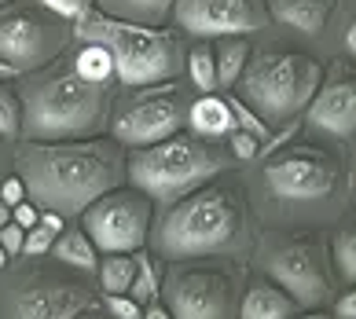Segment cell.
<instances>
[{
	"label": "cell",
	"mask_w": 356,
	"mask_h": 319,
	"mask_svg": "<svg viewBox=\"0 0 356 319\" xmlns=\"http://www.w3.org/2000/svg\"><path fill=\"white\" fill-rule=\"evenodd\" d=\"M22 129V103H19V92L0 81V136L15 140Z\"/></svg>",
	"instance_id": "obj_27"
},
{
	"label": "cell",
	"mask_w": 356,
	"mask_h": 319,
	"mask_svg": "<svg viewBox=\"0 0 356 319\" xmlns=\"http://www.w3.org/2000/svg\"><path fill=\"white\" fill-rule=\"evenodd\" d=\"M74 41H96L107 48L114 59V81L122 88L177 81L184 74V56H188V44L177 30L111 19L96 8L74 22Z\"/></svg>",
	"instance_id": "obj_6"
},
{
	"label": "cell",
	"mask_w": 356,
	"mask_h": 319,
	"mask_svg": "<svg viewBox=\"0 0 356 319\" xmlns=\"http://www.w3.org/2000/svg\"><path fill=\"white\" fill-rule=\"evenodd\" d=\"M136 275L133 254H99L96 264V286L103 294H129V283Z\"/></svg>",
	"instance_id": "obj_23"
},
{
	"label": "cell",
	"mask_w": 356,
	"mask_h": 319,
	"mask_svg": "<svg viewBox=\"0 0 356 319\" xmlns=\"http://www.w3.org/2000/svg\"><path fill=\"white\" fill-rule=\"evenodd\" d=\"M184 129L195 132V136H202V140L220 143V140L235 129V117H232L228 99L217 96V92H202V96H195V99L188 103V117H184Z\"/></svg>",
	"instance_id": "obj_18"
},
{
	"label": "cell",
	"mask_w": 356,
	"mask_h": 319,
	"mask_svg": "<svg viewBox=\"0 0 356 319\" xmlns=\"http://www.w3.org/2000/svg\"><path fill=\"white\" fill-rule=\"evenodd\" d=\"M254 213L243 177H224L199 183L177 202L162 206V217L151 224L147 246L162 261L184 257H232L250 264L254 254Z\"/></svg>",
	"instance_id": "obj_2"
},
{
	"label": "cell",
	"mask_w": 356,
	"mask_h": 319,
	"mask_svg": "<svg viewBox=\"0 0 356 319\" xmlns=\"http://www.w3.org/2000/svg\"><path fill=\"white\" fill-rule=\"evenodd\" d=\"M70 66L85 81H114V59L111 51L96 41H77V48H67Z\"/></svg>",
	"instance_id": "obj_22"
},
{
	"label": "cell",
	"mask_w": 356,
	"mask_h": 319,
	"mask_svg": "<svg viewBox=\"0 0 356 319\" xmlns=\"http://www.w3.org/2000/svg\"><path fill=\"white\" fill-rule=\"evenodd\" d=\"M265 4H268V19L275 26L305 33V37H320L334 11V0H265Z\"/></svg>",
	"instance_id": "obj_17"
},
{
	"label": "cell",
	"mask_w": 356,
	"mask_h": 319,
	"mask_svg": "<svg viewBox=\"0 0 356 319\" xmlns=\"http://www.w3.org/2000/svg\"><path fill=\"white\" fill-rule=\"evenodd\" d=\"M246 59H250V41H246V37H217V44H213L217 88L228 92L235 81H239Z\"/></svg>",
	"instance_id": "obj_21"
},
{
	"label": "cell",
	"mask_w": 356,
	"mask_h": 319,
	"mask_svg": "<svg viewBox=\"0 0 356 319\" xmlns=\"http://www.w3.org/2000/svg\"><path fill=\"white\" fill-rule=\"evenodd\" d=\"M305 125L334 143H349L356 132V77L346 63L323 70L320 88L312 92L305 111Z\"/></svg>",
	"instance_id": "obj_15"
},
{
	"label": "cell",
	"mask_w": 356,
	"mask_h": 319,
	"mask_svg": "<svg viewBox=\"0 0 356 319\" xmlns=\"http://www.w3.org/2000/svg\"><path fill=\"white\" fill-rule=\"evenodd\" d=\"M133 261H136V275H133V283H129V297L140 301V304H147L151 297H158V264H154V254L147 246H140L133 250Z\"/></svg>",
	"instance_id": "obj_26"
},
{
	"label": "cell",
	"mask_w": 356,
	"mask_h": 319,
	"mask_svg": "<svg viewBox=\"0 0 356 319\" xmlns=\"http://www.w3.org/2000/svg\"><path fill=\"white\" fill-rule=\"evenodd\" d=\"M224 140L232 143V154L239 158V162H254V158H257V151H261V140H257V136H250L246 129H232Z\"/></svg>",
	"instance_id": "obj_31"
},
{
	"label": "cell",
	"mask_w": 356,
	"mask_h": 319,
	"mask_svg": "<svg viewBox=\"0 0 356 319\" xmlns=\"http://www.w3.org/2000/svg\"><path fill=\"white\" fill-rule=\"evenodd\" d=\"M184 70H188V81L199 92H217V66H213V44L199 41L195 48H188L184 56Z\"/></svg>",
	"instance_id": "obj_25"
},
{
	"label": "cell",
	"mask_w": 356,
	"mask_h": 319,
	"mask_svg": "<svg viewBox=\"0 0 356 319\" xmlns=\"http://www.w3.org/2000/svg\"><path fill=\"white\" fill-rule=\"evenodd\" d=\"M22 238H26V228H19L15 220H8L4 228H0V246L8 250V257H19L22 254Z\"/></svg>",
	"instance_id": "obj_33"
},
{
	"label": "cell",
	"mask_w": 356,
	"mask_h": 319,
	"mask_svg": "<svg viewBox=\"0 0 356 319\" xmlns=\"http://www.w3.org/2000/svg\"><path fill=\"white\" fill-rule=\"evenodd\" d=\"M250 261L283 286L298 309H320L334 297V268L323 231L312 228H265L254 238Z\"/></svg>",
	"instance_id": "obj_9"
},
{
	"label": "cell",
	"mask_w": 356,
	"mask_h": 319,
	"mask_svg": "<svg viewBox=\"0 0 356 319\" xmlns=\"http://www.w3.org/2000/svg\"><path fill=\"white\" fill-rule=\"evenodd\" d=\"M118 81H85L63 51L37 70L19 74V103L26 140H85L107 129Z\"/></svg>",
	"instance_id": "obj_4"
},
{
	"label": "cell",
	"mask_w": 356,
	"mask_h": 319,
	"mask_svg": "<svg viewBox=\"0 0 356 319\" xmlns=\"http://www.w3.org/2000/svg\"><path fill=\"white\" fill-rule=\"evenodd\" d=\"M298 312H301L298 301L283 286H275L268 275H261V279H246L243 297H239V312L235 316H243V319H290Z\"/></svg>",
	"instance_id": "obj_16"
},
{
	"label": "cell",
	"mask_w": 356,
	"mask_h": 319,
	"mask_svg": "<svg viewBox=\"0 0 356 319\" xmlns=\"http://www.w3.org/2000/svg\"><path fill=\"white\" fill-rule=\"evenodd\" d=\"M320 81H323L320 59L272 41L257 48L250 44V59L232 88L246 106H254L268 129H283L301 117Z\"/></svg>",
	"instance_id": "obj_7"
},
{
	"label": "cell",
	"mask_w": 356,
	"mask_h": 319,
	"mask_svg": "<svg viewBox=\"0 0 356 319\" xmlns=\"http://www.w3.org/2000/svg\"><path fill=\"white\" fill-rule=\"evenodd\" d=\"M224 99H228V106H232V117H235V129H246L250 132V136H257L261 143H265L268 136H272V129L265 125V122H261V114L254 111V106H246L239 96H235V92L228 88V96H224Z\"/></svg>",
	"instance_id": "obj_28"
},
{
	"label": "cell",
	"mask_w": 356,
	"mask_h": 319,
	"mask_svg": "<svg viewBox=\"0 0 356 319\" xmlns=\"http://www.w3.org/2000/svg\"><path fill=\"white\" fill-rule=\"evenodd\" d=\"M4 77H19V70H15V66H8V63H0V81H4Z\"/></svg>",
	"instance_id": "obj_38"
},
{
	"label": "cell",
	"mask_w": 356,
	"mask_h": 319,
	"mask_svg": "<svg viewBox=\"0 0 356 319\" xmlns=\"http://www.w3.org/2000/svg\"><path fill=\"white\" fill-rule=\"evenodd\" d=\"M15 169L26 198L59 217H81L88 202L125 183V147L114 136L85 140H26L15 151Z\"/></svg>",
	"instance_id": "obj_3"
},
{
	"label": "cell",
	"mask_w": 356,
	"mask_h": 319,
	"mask_svg": "<svg viewBox=\"0 0 356 319\" xmlns=\"http://www.w3.org/2000/svg\"><path fill=\"white\" fill-rule=\"evenodd\" d=\"M37 4H44V8L56 11V15L70 19V22H77V19H85L88 11L96 8V0H37Z\"/></svg>",
	"instance_id": "obj_32"
},
{
	"label": "cell",
	"mask_w": 356,
	"mask_h": 319,
	"mask_svg": "<svg viewBox=\"0 0 356 319\" xmlns=\"http://www.w3.org/2000/svg\"><path fill=\"white\" fill-rule=\"evenodd\" d=\"M173 0H96V11L111 19L140 22V26H165Z\"/></svg>",
	"instance_id": "obj_20"
},
{
	"label": "cell",
	"mask_w": 356,
	"mask_h": 319,
	"mask_svg": "<svg viewBox=\"0 0 356 319\" xmlns=\"http://www.w3.org/2000/svg\"><path fill=\"white\" fill-rule=\"evenodd\" d=\"M154 209L158 206L151 202V195H143L133 183H118L81 209V228L99 254H133L147 246Z\"/></svg>",
	"instance_id": "obj_13"
},
{
	"label": "cell",
	"mask_w": 356,
	"mask_h": 319,
	"mask_svg": "<svg viewBox=\"0 0 356 319\" xmlns=\"http://www.w3.org/2000/svg\"><path fill=\"white\" fill-rule=\"evenodd\" d=\"M8 220H11V206H4V202H0V228H4Z\"/></svg>",
	"instance_id": "obj_39"
},
{
	"label": "cell",
	"mask_w": 356,
	"mask_h": 319,
	"mask_svg": "<svg viewBox=\"0 0 356 319\" xmlns=\"http://www.w3.org/2000/svg\"><path fill=\"white\" fill-rule=\"evenodd\" d=\"M8 261H11V257H8V250H4V246H0V268H4V264H8Z\"/></svg>",
	"instance_id": "obj_40"
},
{
	"label": "cell",
	"mask_w": 356,
	"mask_h": 319,
	"mask_svg": "<svg viewBox=\"0 0 356 319\" xmlns=\"http://www.w3.org/2000/svg\"><path fill=\"white\" fill-rule=\"evenodd\" d=\"M56 228H48V224L44 220H37L33 224V228H26V238H22V254L26 257H37V254H48V250H51V243H56ZM19 254V257H22Z\"/></svg>",
	"instance_id": "obj_29"
},
{
	"label": "cell",
	"mask_w": 356,
	"mask_h": 319,
	"mask_svg": "<svg viewBox=\"0 0 356 319\" xmlns=\"http://www.w3.org/2000/svg\"><path fill=\"white\" fill-rule=\"evenodd\" d=\"M74 44V22L37 0H0V63L19 74L51 63Z\"/></svg>",
	"instance_id": "obj_11"
},
{
	"label": "cell",
	"mask_w": 356,
	"mask_h": 319,
	"mask_svg": "<svg viewBox=\"0 0 356 319\" xmlns=\"http://www.w3.org/2000/svg\"><path fill=\"white\" fill-rule=\"evenodd\" d=\"M37 217H41V209H37V206L30 202V198H22V202L11 206V220H15L19 228H33Z\"/></svg>",
	"instance_id": "obj_34"
},
{
	"label": "cell",
	"mask_w": 356,
	"mask_h": 319,
	"mask_svg": "<svg viewBox=\"0 0 356 319\" xmlns=\"http://www.w3.org/2000/svg\"><path fill=\"white\" fill-rule=\"evenodd\" d=\"M228 165H232V151L180 129L158 143L129 151L125 154V183L151 195L154 206H169L188 191H195L199 183L213 180Z\"/></svg>",
	"instance_id": "obj_8"
},
{
	"label": "cell",
	"mask_w": 356,
	"mask_h": 319,
	"mask_svg": "<svg viewBox=\"0 0 356 319\" xmlns=\"http://www.w3.org/2000/svg\"><path fill=\"white\" fill-rule=\"evenodd\" d=\"M158 275V297L177 319H232L246 286V264L232 257L165 261Z\"/></svg>",
	"instance_id": "obj_10"
},
{
	"label": "cell",
	"mask_w": 356,
	"mask_h": 319,
	"mask_svg": "<svg viewBox=\"0 0 356 319\" xmlns=\"http://www.w3.org/2000/svg\"><path fill=\"white\" fill-rule=\"evenodd\" d=\"M191 96L177 81L147 85V88H129V96H114L107 132L122 143L125 151L147 147L184 129Z\"/></svg>",
	"instance_id": "obj_12"
},
{
	"label": "cell",
	"mask_w": 356,
	"mask_h": 319,
	"mask_svg": "<svg viewBox=\"0 0 356 319\" xmlns=\"http://www.w3.org/2000/svg\"><path fill=\"white\" fill-rule=\"evenodd\" d=\"M103 309L114 319H140L143 316V304L133 301L129 294H103Z\"/></svg>",
	"instance_id": "obj_30"
},
{
	"label": "cell",
	"mask_w": 356,
	"mask_h": 319,
	"mask_svg": "<svg viewBox=\"0 0 356 319\" xmlns=\"http://www.w3.org/2000/svg\"><path fill=\"white\" fill-rule=\"evenodd\" d=\"M48 254L56 257V261H63V264H70V268H77V272L96 275L99 250L92 246V238L85 235L81 224H63V231L56 235V243H51Z\"/></svg>",
	"instance_id": "obj_19"
},
{
	"label": "cell",
	"mask_w": 356,
	"mask_h": 319,
	"mask_svg": "<svg viewBox=\"0 0 356 319\" xmlns=\"http://www.w3.org/2000/svg\"><path fill=\"white\" fill-rule=\"evenodd\" d=\"M349 188L353 169H346V154L290 136L268 151L246 195L268 228H309L338 217L349 202Z\"/></svg>",
	"instance_id": "obj_1"
},
{
	"label": "cell",
	"mask_w": 356,
	"mask_h": 319,
	"mask_svg": "<svg viewBox=\"0 0 356 319\" xmlns=\"http://www.w3.org/2000/svg\"><path fill=\"white\" fill-rule=\"evenodd\" d=\"M26 198V188H22V180H19V172L15 177H4V183H0V202L4 206H15Z\"/></svg>",
	"instance_id": "obj_35"
},
{
	"label": "cell",
	"mask_w": 356,
	"mask_h": 319,
	"mask_svg": "<svg viewBox=\"0 0 356 319\" xmlns=\"http://www.w3.org/2000/svg\"><path fill=\"white\" fill-rule=\"evenodd\" d=\"M169 19L177 22L180 33H191L199 41L265 33L272 26L265 0H173Z\"/></svg>",
	"instance_id": "obj_14"
},
{
	"label": "cell",
	"mask_w": 356,
	"mask_h": 319,
	"mask_svg": "<svg viewBox=\"0 0 356 319\" xmlns=\"http://www.w3.org/2000/svg\"><path fill=\"white\" fill-rule=\"evenodd\" d=\"M331 316H334V319H353V316H356V290H353V286L334 301V312H331Z\"/></svg>",
	"instance_id": "obj_36"
},
{
	"label": "cell",
	"mask_w": 356,
	"mask_h": 319,
	"mask_svg": "<svg viewBox=\"0 0 356 319\" xmlns=\"http://www.w3.org/2000/svg\"><path fill=\"white\" fill-rule=\"evenodd\" d=\"M341 44H346V51H349V56L356 51V26H353V22L346 26V33H341Z\"/></svg>",
	"instance_id": "obj_37"
},
{
	"label": "cell",
	"mask_w": 356,
	"mask_h": 319,
	"mask_svg": "<svg viewBox=\"0 0 356 319\" xmlns=\"http://www.w3.org/2000/svg\"><path fill=\"white\" fill-rule=\"evenodd\" d=\"M327 254H331L334 279H341V283H353V279H356V228H353V217L341 220V228L334 231L331 246H327Z\"/></svg>",
	"instance_id": "obj_24"
},
{
	"label": "cell",
	"mask_w": 356,
	"mask_h": 319,
	"mask_svg": "<svg viewBox=\"0 0 356 319\" xmlns=\"http://www.w3.org/2000/svg\"><path fill=\"white\" fill-rule=\"evenodd\" d=\"M0 316L8 319H77L107 316L103 290L88 272L56 261L51 254L26 257L0 268Z\"/></svg>",
	"instance_id": "obj_5"
}]
</instances>
